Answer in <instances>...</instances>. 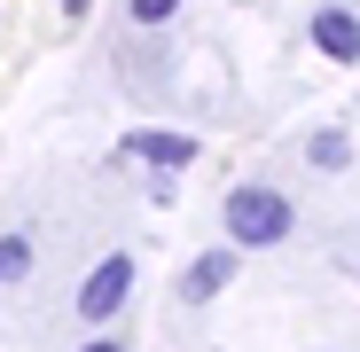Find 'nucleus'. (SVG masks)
Returning <instances> with one entry per match:
<instances>
[{
	"label": "nucleus",
	"instance_id": "1",
	"mask_svg": "<svg viewBox=\"0 0 360 352\" xmlns=\"http://www.w3.org/2000/svg\"><path fill=\"white\" fill-rule=\"evenodd\" d=\"M219 219H227V251H274V243H290L297 204L282 188H266V181H243V188H227Z\"/></svg>",
	"mask_w": 360,
	"mask_h": 352
},
{
	"label": "nucleus",
	"instance_id": "2",
	"mask_svg": "<svg viewBox=\"0 0 360 352\" xmlns=\"http://www.w3.org/2000/svg\"><path fill=\"white\" fill-rule=\"evenodd\" d=\"M126 298H134V259H126V251H110V259L79 282V298H71V306H79V321H94V329H102Z\"/></svg>",
	"mask_w": 360,
	"mask_h": 352
},
{
	"label": "nucleus",
	"instance_id": "3",
	"mask_svg": "<svg viewBox=\"0 0 360 352\" xmlns=\"http://www.w3.org/2000/svg\"><path fill=\"white\" fill-rule=\"evenodd\" d=\"M227 282H235V251L219 243V251L188 259V274H180V306H212V298H219Z\"/></svg>",
	"mask_w": 360,
	"mask_h": 352
},
{
	"label": "nucleus",
	"instance_id": "4",
	"mask_svg": "<svg viewBox=\"0 0 360 352\" xmlns=\"http://www.w3.org/2000/svg\"><path fill=\"white\" fill-rule=\"evenodd\" d=\"M126 157H141L157 172H180V164H196L204 149H196V133H126Z\"/></svg>",
	"mask_w": 360,
	"mask_h": 352
},
{
	"label": "nucleus",
	"instance_id": "5",
	"mask_svg": "<svg viewBox=\"0 0 360 352\" xmlns=\"http://www.w3.org/2000/svg\"><path fill=\"white\" fill-rule=\"evenodd\" d=\"M314 47L337 55V63H360V16L352 8H321L314 16Z\"/></svg>",
	"mask_w": 360,
	"mask_h": 352
},
{
	"label": "nucleus",
	"instance_id": "6",
	"mask_svg": "<svg viewBox=\"0 0 360 352\" xmlns=\"http://www.w3.org/2000/svg\"><path fill=\"white\" fill-rule=\"evenodd\" d=\"M306 164H314V172H345V164H352V141H345L337 126H321V133L306 141Z\"/></svg>",
	"mask_w": 360,
	"mask_h": 352
},
{
	"label": "nucleus",
	"instance_id": "7",
	"mask_svg": "<svg viewBox=\"0 0 360 352\" xmlns=\"http://www.w3.org/2000/svg\"><path fill=\"white\" fill-rule=\"evenodd\" d=\"M32 274V235H0V289H16Z\"/></svg>",
	"mask_w": 360,
	"mask_h": 352
},
{
	"label": "nucleus",
	"instance_id": "8",
	"mask_svg": "<svg viewBox=\"0 0 360 352\" xmlns=\"http://www.w3.org/2000/svg\"><path fill=\"white\" fill-rule=\"evenodd\" d=\"M172 8H180V0H126V16H134V24H165Z\"/></svg>",
	"mask_w": 360,
	"mask_h": 352
},
{
	"label": "nucleus",
	"instance_id": "9",
	"mask_svg": "<svg viewBox=\"0 0 360 352\" xmlns=\"http://www.w3.org/2000/svg\"><path fill=\"white\" fill-rule=\"evenodd\" d=\"M79 352H126V337H94V344H79Z\"/></svg>",
	"mask_w": 360,
	"mask_h": 352
},
{
	"label": "nucleus",
	"instance_id": "10",
	"mask_svg": "<svg viewBox=\"0 0 360 352\" xmlns=\"http://www.w3.org/2000/svg\"><path fill=\"white\" fill-rule=\"evenodd\" d=\"M86 8H94V0H63V16H86Z\"/></svg>",
	"mask_w": 360,
	"mask_h": 352
}]
</instances>
